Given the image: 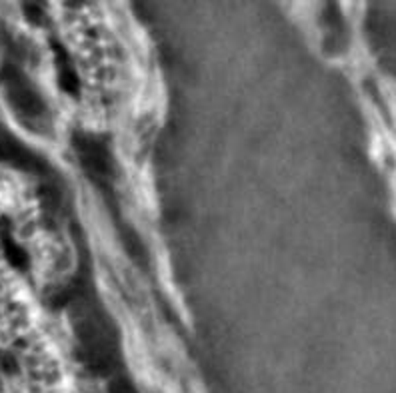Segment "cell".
I'll return each instance as SVG.
<instances>
[{
  "mask_svg": "<svg viewBox=\"0 0 396 393\" xmlns=\"http://www.w3.org/2000/svg\"><path fill=\"white\" fill-rule=\"evenodd\" d=\"M4 92L10 106L24 118H38L44 112V100L33 82L15 66L4 68Z\"/></svg>",
  "mask_w": 396,
  "mask_h": 393,
  "instance_id": "obj_1",
  "label": "cell"
},
{
  "mask_svg": "<svg viewBox=\"0 0 396 393\" xmlns=\"http://www.w3.org/2000/svg\"><path fill=\"white\" fill-rule=\"evenodd\" d=\"M72 144L79 152L81 164L88 174L102 180H106L113 174V158H110L108 146L102 140L88 134H76Z\"/></svg>",
  "mask_w": 396,
  "mask_h": 393,
  "instance_id": "obj_2",
  "label": "cell"
},
{
  "mask_svg": "<svg viewBox=\"0 0 396 393\" xmlns=\"http://www.w3.org/2000/svg\"><path fill=\"white\" fill-rule=\"evenodd\" d=\"M58 82L63 86V90H66L68 94H74L79 90V78H76L74 70L68 64H65L58 70Z\"/></svg>",
  "mask_w": 396,
  "mask_h": 393,
  "instance_id": "obj_4",
  "label": "cell"
},
{
  "mask_svg": "<svg viewBox=\"0 0 396 393\" xmlns=\"http://www.w3.org/2000/svg\"><path fill=\"white\" fill-rule=\"evenodd\" d=\"M108 392L110 393H134V387H132V383L126 379V377L118 376L110 381Z\"/></svg>",
  "mask_w": 396,
  "mask_h": 393,
  "instance_id": "obj_5",
  "label": "cell"
},
{
  "mask_svg": "<svg viewBox=\"0 0 396 393\" xmlns=\"http://www.w3.org/2000/svg\"><path fill=\"white\" fill-rule=\"evenodd\" d=\"M122 242H124V247H126L129 256H131L134 262H149V250H147L145 242L140 240V236L134 229H124L122 232Z\"/></svg>",
  "mask_w": 396,
  "mask_h": 393,
  "instance_id": "obj_3",
  "label": "cell"
}]
</instances>
